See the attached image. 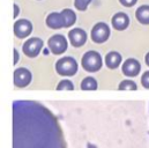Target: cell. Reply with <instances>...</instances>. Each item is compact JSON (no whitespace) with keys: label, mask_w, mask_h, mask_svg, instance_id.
<instances>
[{"label":"cell","mask_w":149,"mask_h":148,"mask_svg":"<svg viewBox=\"0 0 149 148\" xmlns=\"http://www.w3.org/2000/svg\"><path fill=\"white\" fill-rule=\"evenodd\" d=\"M119 1H120V3L124 5V6H126V7H131V6L135 5V2H136L138 0H119Z\"/></svg>","instance_id":"cell-21"},{"label":"cell","mask_w":149,"mask_h":148,"mask_svg":"<svg viewBox=\"0 0 149 148\" xmlns=\"http://www.w3.org/2000/svg\"><path fill=\"white\" fill-rule=\"evenodd\" d=\"M136 19L142 24H149V6H141L138 8Z\"/></svg>","instance_id":"cell-14"},{"label":"cell","mask_w":149,"mask_h":148,"mask_svg":"<svg viewBox=\"0 0 149 148\" xmlns=\"http://www.w3.org/2000/svg\"><path fill=\"white\" fill-rule=\"evenodd\" d=\"M57 89L58 90H72L73 89V83L70 80H63L61 82H59Z\"/></svg>","instance_id":"cell-18"},{"label":"cell","mask_w":149,"mask_h":148,"mask_svg":"<svg viewBox=\"0 0 149 148\" xmlns=\"http://www.w3.org/2000/svg\"><path fill=\"white\" fill-rule=\"evenodd\" d=\"M141 83H142V86H143L145 88H148L149 89V71L142 75V77H141Z\"/></svg>","instance_id":"cell-20"},{"label":"cell","mask_w":149,"mask_h":148,"mask_svg":"<svg viewBox=\"0 0 149 148\" xmlns=\"http://www.w3.org/2000/svg\"><path fill=\"white\" fill-rule=\"evenodd\" d=\"M43 47V40L40 38H37V37H34V38H30L28 39L24 45H23V52L30 57V58H34L38 56V53L40 52Z\"/></svg>","instance_id":"cell-5"},{"label":"cell","mask_w":149,"mask_h":148,"mask_svg":"<svg viewBox=\"0 0 149 148\" xmlns=\"http://www.w3.org/2000/svg\"><path fill=\"white\" fill-rule=\"evenodd\" d=\"M56 70L60 75L64 76H71L74 75L77 71V64L73 58L71 57H65L61 58L60 60L57 61L56 64Z\"/></svg>","instance_id":"cell-3"},{"label":"cell","mask_w":149,"mask_h":148,"mask_svg":"<svg viewBox=\"0 0 149 148\" xmlns=\"http://www.w3.org/2000/svg\"><path fill=\"white\" fill-rule=\"evenodd\" d=\"M13 148H66L54 114L35 101H15Z\"/></svg>","instance_id":"cell-1"},{"label":"cell","mask_w":149,"mask_h":148,"mask_svg":"<svg viewBox=\"0 0 149 148\" xmlns=\"http://www.w3.org/2000/svg\"><path fill=\"white\" fill-rule=\"evenodd\" d=\"M61 15L64 17V23H65V27L68 28L71 26H73L75 23V20H76V16H75V13L73 10L66 8L61 12Z\"/></svg>","instance_id":"cell-15"},{"label":"cell","mask_w":149,"mask_h":148,"mask_svg":"<svg viewBox=\"0 0 149 148\" xmlns=\"http://www.w3.org/2000/svg\"><path fill=\"white\" fill-rule=\"evenodd\" d=\"M17 61H19V52L14 49V61H13V63H14V65H15Z\"/></svg>","instance_id":"cell-22"},{"label":"cell","mask_w":149,"mask_h":148,"mask_svg":"<svg viewBox=\"0 0 149 148\" xmlns=\"http://www.w3.org/2000/svg\"><path fill=\"white\" fill-rule=\"evenodd\" d=\"M130 20L125 13H118L112 17V26L116 30H124L128 27Z\"/></svg>","instance_id":"cell-11"},{"label":"cell","mask_w":149,"mask_h":148,"mask_svg":"<svg viewBox=\"0 0 149 148\" xmlns=\"http://www.w3.org/2000/svg\"><path fill=\"white\" fill-rule=\"evenodd\" d=\"M109 36H110V29L108 24L100 22L94 26L91 30V39L95 43H103L109 38Z\"/></svg>","instance_id":"cell-4"},{"label":"cell","mask_w":149,"mask_h":148,"mask_svg":"<svg viewBox=\"0 0 149 148\" xmlns=\"http://www.w3.org/2000/svg\"><path fill=\"white\" fill-rule=\"evenodd\" d=\"M68 37H70V40H71L72 45L75 47L82 46L87 40V34L80 28H75L73 30H71L70 34H68Z\"/></svg>","instance_id":"cell-9"},{"label":"cell","mask_w":149,"mask_h":148,"mask_svg":"<svg viewBox=\"0 0 149 148\" xmlns=\"http://www.w3.org/2000/svg\"><path fill=\"white\" fill-rule=\"evenodd\" d=\"M146 63H147V65L149 66V52L147 53V56H146Z\"/></svg>","instance_id":"cell-24"},{"label":"cell","mask_w":149,"mask_h":148,"mask_svg":"<svg viewBox=\"0 0 149 148\" xmlns=\"http://www.w3.org/2000/svg\"><path fill=\"white\" fill-rule=\"evenodd\" d=\"M140 72V64L135 59H127L123 65V73L127 76H136Z\"/></svg>","instance_id":"cell-10"},{"label":"cell","mask_w":149,"mask_h":148,"mask_svg":"<svg viewBox=\"0 0 149 148\" xmlns=\"http://www.w3.org/2000/svg\"><path fill=\"white\" fill-rule=\"evenodd\" d=\"M49 47L54 54H61L67 49V42L63 35H53L49 39Z\"/></svg>","instance_id":"cell-6"},{"label":"cell","mask_w":149,"mask_h":148,"mask_svg":"<svg viewBox=\"0 0 149 148\" xmlns=\"http://www.w3.org/2000/svg\"><path fill=\"white\" fill-rule=\"evenodd\" d=\"M33 30V26L28 20H19L15 22L14 24V34L19 38H24V37L29 36L30 33Z\"/></svg>","instance_id":"cell-8"},{"label":"cell","mask_w":149,"mask_h":148,"mask_svg":"<svg viewBox=\"0 0 149 148\" xmlns=\"http://www.w3.org/2000/svg\"><path fill=\"white\" fill-rule=\"evenodd\" d=\"M81 89L83 90H96L97 89V82L94 77H86L81 82Z\"/></svg>","instance_id":"cell-16"},{"label":"cell","mask_w":149,"mask_h":148,"mask_svg":"<svg viewBox=\"0 0 149 148\" xmlns=\"http://www.w3.org/2000/svg\"><path fill=\"white\" fill-rule=\"evenodd\" d=\"M19 15V7L17 5H14V17H16Z\"/></svg>","instance_id":"cell-23"},{"label":"cell","mask_w":149,"mask_h":148,"mask_svg":"<svg viewBox=\"0 0 149 148\" xmlns=\"http://www.w3.org/2000/svg\"><path fill=\"white\" fill-rule=\"evenodd\" d=\"M31 81V73L27 68H17L14 72V83L19 88L28 86Z\"/></svg>","instance_id":"cell-7"},{"label":"cell","mask_w":149,"mask_h":148,"mask_svg":"<svg viewBox=\"0 0 149 148\" xmlns=\"http://www.w3.org/2000/svg\"><path fill=\"white\" fill-rule=\"evenodd\" d=\"M119 89L120 90H135L136 89V84L132 80H124V81L120 82Z\"/></svg>","instance_id":"cell-17"},{"label":"cell","mask_w":149,"mask_h":148,"mask_svg":"<svg viewBox=\"0 0 149 148\" xmlns=\"http://www.w3.org/2000/svg\"><path fill=\"white\" fill-rule=\"evenodd\" d=\"M105 63L109 68H111V70L117 68L121 63V56L117 52H110L105 57Z\"/></svg>","instance_id":"cell-13"},{"label":"cell","mask_w":149,"mask_h":148,"mask_svg":"<svg viewBox=\"0 0 149 148\" xmlns=\"http://www.w3.org/2000/svg\"><path fill=\"white\" fill-rule=\"evenodd\" d=\"M82 67L88 72H96L102 67L101 54L96 51H89L82 57Z\"/></svg>","instance_id":"cell-2"},{"label":"cell","mask_w":149,"mask_h":148,"mask_svg":"<svg viewBox=\"0 0 149 148\" xmlns=\"http://www.w3.org/2000/svg\"><path fill=\"white\" fill-rule=\"evenodd\" d=\"M91 0H74V5L76 7V9L79 10H86L88 5L90 3Z\"/></svg>","instance_id":"cell-19"},{"label":"cell","mask_w":149,"mask_h":148,"mask_svg":"<svg viewBox=\"0 0 149 148\" xmlns=\"http://www.w3.org/2000/svg\"><path fill=\"white\" fill-rule=\"evenodd\" d=\"M46 24L52 29H60L61 27H65L61 13H51L46 17Z\"/></svg>","instance_id":"cell-12"}]
</instances>
